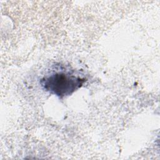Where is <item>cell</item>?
Segmentation results:
<instances>
[{"label":"cell","instance_id":"6da1fadb","mask_svg":"<svg viewBox=\"0 0 160 160\" xmlns=\"http://www.w3.org/2000/svg\"><path fill=\"white\" fill-rule=\"evenodd\" d=\"M86 81V79L69 72L58 71L42 78L40 83L46 91L62 98L72 94Z\"/></svg>","mask_w":160,"mask_h":160}]
</instances>
